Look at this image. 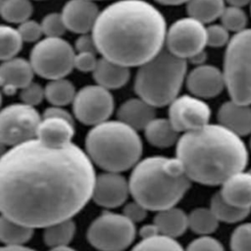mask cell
I'll return each mask as SVG.
<instances>
[{
	"label": "cell",
	"instance_id": "6da1fadb",
	"mask_svg": "<svg viewBox=\"0 0 251 251\" xmlns=\"http://www.w3.org/2000/svg\"><path fill=\"white\" fill-rule=\"evenodd\" d=\"M95 178L94 165L76 144L25 141L0 159V213L30 228L72 219L91 199Z\"/></svg>",
	"mask_w": 251,
	"mask_h": 251
},
{
	"label": "cell",
	"instance_id": "7a4b0ae2",
	"mask_svg": "<svg viewBox=\"0 0 251 251\" xmlns=\"http://www.w3.org/2000/svg\"><path fill=\"white\" fill-rule=\"evenodd\" d=\"M163 14L144 0H119L100 11L91 30L97 52L109 61L139 67L164 49Z\"/></svg>",
	"mask_w": 251,
	"mask_h": 251
},
{
	"label": "cell",
	"instance_id": "3957f363",
	"mask_svg": "<svg viewBox=\"0 0 251 251\" xmlns=\"http://www.w3.org/2000/svg\"><path fill=\"white\" fill-rule=\"evenodd\" d=\"M176 158L191 181L221 185L244 171L249 152L240 136L219 124H208L179 136Z\"/></svg>",
	"mask_w": 251,
	"mask_h": 251
},
{
	"label": "cell",
	"instance_id": "277c9868",
	"mask_svg": "<svg viewBox=\"0 0 251 251\" xmlns=\"http://www.w3.org/2000/svg\"><path fill=\"white\" fill-rule=\"evenodd\" d=\"M191 182L177 158L150 156L131 169L129 194L148 211L159 212L176 206Z\"/></svg>",
	"mask_w": 251,
	"mask_h": 251
},
{
	"label": "cell",
	"instance_id": "5b68a950",
	"mask_svg": "<svg viewBox=\"0 0 251 251\" xmlns=\"http://www.w3.org/2000/svg\"><path fill=\"white\" fill-rule=\"evenodd\" d=\"M84 151L104 172L123 173L141 160L143 143L137 130L119 120H108L87 132Z\"/></svg>",
	"mask_w": 251,
	"mask_h": 251
},
{
	"label": "cell",
	"instance_id": "8992f818",
	"mask_svg": "<svg viewBox=\"0 0 251 251\" xmlns=\"http://www.w3.org/2000/svg\"><path fill=\"white\" fill-rule=\"evenodd\" d=\"M187 61L163 49L154 58L138 67L134 91L154 108L169 105L178 96L185 80Z\"/></svg>",
	"mask_w": 251,
	"mask_h": 251
},
{
	"label": "cell",
	"instance_id": "52a82bcc",
	"mask_svg": "<svg viewBox=\"0 0 251 251\" xmlns=\"http://www.w3.org/2000/svg\"><path fill=\"white\" fill-rule=\"evenodd\" d=\"M223 75L230 100L251 105V28L229 39L224 56Z\"/></svg>",
	"mask_w": 251,
	"mask_h": 251
},
{
	"label": "cell",
	"instance_id": "ba28073f",
	"mask_svg": "<svg viewBox=\"0 0 251 251\" xmlns=\"http://www.w3.org/2000/svg\"><path fill=\"white\" fill-rule=\"evenodd\" d=\"M74 47L62 37H44L37 41L29 54L34 74L52 80L66 77L74 69Z\"/></svg>",
	"mask_w": 251,
	"mask_h": 251
},
{
	"label": "cell",
	"instance_id": "9c48e42d",
	"mask_svg": "<svg viewBox=\"0 0 251 251\" xmlns=\"http://www.w3.org/2000/svg\"><path fill=\"white\" fill-rule=\"evenodd\" d=\"M136 236L135 224L123 214L104 211L88 226V242L100 251H124Z\"/></svg>",
	"mask_w": 251,
	"mask_h": 251
},
{
	"label": "cell",
	"instance_id": "30bf717a",
	"mask_svg": "<svg viewBox=\"0 0 251 251\" xmlns=\"http://www.w3.org/2000/svg\"><path fill=\"white\" fill-rule=\"evenodd\" d=\"M41 116L35 107L13 103L0 110V141L13 147L34 139Z\"/></svg>",
	"mask_w": 251,
	"mask_h": 251
},
{
	"label": "cell",
	"instance_id": "8fae6325",
	"mask_svg": "<svg viewBox=\"0 0 251 251\" xmlns=\"http://www.w3.org/2000/svg\"><path fill=\"white\" fill-rule=\"evenodd\" d=\"M75 118L85 126H96L109 120L115 109V100L110 90L89 84L76 91L72 102Z\"/></svg>",
	"mask_w": 251,
	"mask_h": 251
},
{
	"label": "cell",
	"instance_id": "7c38bea8",
	"mask_svg": "<svg viewBox=\"0 0 251 251\" xmlns=\"http://www.w3.org/2000/svg\"><path fill=\"white\" fill-rule=\"evenodd\" d=\"M165 45L171 54L188 60L207 46L206 26L190 17L178 19L167 29Z\"/></svg>",
	"mask_w": 251,
	"mask_h": 251
},
{
	"label": "cell",
	"instance_id": "4fadbf2b",
	"mask_svg": "<svg viewBox=\"0 0 251 251\" xmlns=\"http://www.w3.org/2000/svg\"><path fill=\"white\" fill-rule=\"evenodd\" d=\"M169 121L179 133L198 129L211 119V108L203 100L191 94L180 95L169 104Z\"/></svg>",
	"mask_w": 251,
	"mask_h": 251
},
{
	"label": "cell",
	"instance_id": "5bb4252c",
	"mask_svg": "<svg viewBox=\"0 0 251 251\" xmlns=\"http://www.w3.org/2000/svg\"><path fill=\"white\" fill-rule=\"evenodd\" d=\"M129 195L128 179L122 173L103 172L96 175L91 199L98 206L118 208L126 202Z\"/></svg>",
	"mask_w": 251,
	"mask_h": 251
},
{
	"label": "cell",
	"instance_id": "9a60e30c",
	"mask_svg": "<svg viewBox=\"0 0 251 251\" xmlns=\"http://www.w3.org/2000/svg\"><path fill=\"white\" fill-rule=\"evenodd\" d=\"M191 95L200 99L218 96L225 88L223 72L213 65L196 66L185 77Z\"/></svg>",
	"mask_w": 251,
	"mask_h": 251
},
{
	"label": "cell",
	"instance_id": "2e32d148",
	"mask_svg": "<svg viewBox=\"0 0 251 251\" xmlns=\"http://www.w3.org/2000/svg\"><path fill=\"white\" fill-rule=\"evenodd\" d=\"M100 11L92 0H69L65 3L61 16L67 30L74 33H89Z\"/></svg>",
	"mask_w": 251,
	"mask_h": 251
},
{
	"label": "cell",
	"instance_id": "e0dca14e",
	"mask_svg": "<svg viewBox=\"0 0 251 251\" xmlns=\"http://www.w3.org/2000/svg\"><path fill=\"white\" fill-rule=\"evenodd\" d=\"M34 72L28 60L14 57L0 64V89L8 95L15 94L30 83Z\"/></svg>",
	"mask_w": 251,
	"mask_h": 251
},
{
	"label": "cell",
	"instance_id": "ac0fdd59",
	"mask_svg": "<svg viewBox=\"0 0 251 251\" xmlns=\"http://www.w3.org/2000/svg\"><path fill=\"white\" fill-rule=\"evenodd\" d=\"M74 135L73 121L56 117H41L35 138L45 145L60 147L71 143Z\"/></svg>",
	"mask_w": 251,
	"mask_h": 251
},
{
	"label": "cell",
	"instance_id": "d6986e66",
	"mask_svg": "<svg viewBox=\"0 0 251 251\" xmlns=\"http://www.w3.org/2000/svg\"><path fill=\"white\" fill-rule=\"evenodd\" d=\"M217 119L219 125L240 137L251 133V105L226 101L219 108Z\"/></svg>",
	"mask_w": 251,
	"mask_h": 251
},
{
	"label": "cell",
	"instance_id": "ffe728a7",
	"mask_svg": "<svg viewBox=\"0 0 251 251\" xmlns=\"http://www.w3.org/2000/svg\"><path fill=\"white\" fill-rule=\"evenodd\" d=\"M219 193L230 205L251 210V172L241 171L232 175L221 184Z\"/></svg>",
	"mask_w": 251,
	"mask_h": 251
},
{
	"label": "cell",
	"instance_id": "44dd1931",
	"mask_svg": "<svg viewBox=\"0 0 251 251\" xmlns=\"http://www.w3.org/2000/svg\"><path fill=\"white\" fill-rule=\"evenodd\" d=\"M118 120L135 130H141L156 118L153 106L139 97L126 100L117 111Z\"/></svg>",
	"mask_w": 251,
	"mask_h": 251
},
{
	"label": "cell",
	"instance_id": "7402d4cb",
	"mask_svg": "<svg viewBox=\"0 0 251 251\" xmlns=\"http://www.w3.org/2000/svg\"><path fill=\"white\" fill-rule=\"evenodd\" d=\"M92 75L96 84L111 90L126 85L130 77V72L126 67L101 57L98 59Z\"/></svg>",
	"mask_w": 251,
	"mask_h": 251
},
{
	"label": "cell",
	"instance_id": "603a6c76",
	"mask_svg": "<svg viewBox=\"0 0 251 251\" xmlns=\"http://www.w3.org/2000/svg\"><path fill=\"white\" fill-rule=\"evenodd\" d=\"M153 224L158 228L159 234L176 238L188 228V218L183 210L174 206L156 212Z\"/></svg>",
	"mask_w": 251,
	"mask_h": 251
},
{
	"label": "cell",
	"instance_id": "cb8c5ba5",
	"mask_svg": "<svg viewBox=\"0 0 251 251\" xmlns=\"http://www.w3.org/2000/svg\"><path fill=\"white\" fill-rule=\"evenodd\" d=\"M143 130L147 142L157 148H168L176 145L180 136L169 119L166 118L153 119Z\"/></svg>",
	"mask_w": 251,
	"mask_h": 251
},
{
	"label": "cell",
	"instance_id": "d4e9b609",
	"mask_svg": "<svg viewBox=\"0 0 251 251\" xmlns=\"http://www.w3.org/2000/svg\"><path fill=\"white\" fill-rule=\"evenodd\" d=\"M225 7V0H188L186 11L188 17L205 25L220 18Z\"/></svg>",
	"mask_w": 251,
	"mask_h": 251
},
{
	"label": "cell",
	"instance_id": "484cf974",
	"mask_svg": "<svg viewBox=\"0 0 251 251\" xmlns=\"http://www.w3.org/2000/svg\"><path fill=\"white\" fill-rule=\"evenodd\" d=\"M76 90L74 83L66 78H57L49 80L44 87L45 99L51 106L64 107L73 102Z\"/></svg>",
	"mask_w": 251,
	"mask_h": 251
},
{
	"label": "cell",
	"instance_id": "4316f807",
	"mask_svg": "<svg viewBox=\"0 0 251 251\" xmlns=\"http://www.w3.org/2000/svg\"><path fill=\"white\" fill-rule=\"evenodd\" d=\"M32 234L33 228L0 215V241L5 245L25 244L32 237Z\"/></svg>",
	"mask_w": 251,
	"mask_h": 251
},
{
	"label": "cell",
	"instance_id": "83f0119b",
	"mask_svg": "<svg viewBox=\"0 0 251 251\" xmlns=\"http://www.w3.org/2000/svg\"><path fill=\"white\" fill-rule=\"evenodd\" d=\"M209 208L212 210L219 222L227 224L241 222L245 220L251 213V210L249 209H241L230 205L223 199L219 191L212 196Z\"/></svg>",
	"mask_w": 251,
	"mask_h": 251
},
{
	"label": "cell",
	"instance_id": "f1b7e54d",
	"mask_svg": "<svg viewBox=\"0 0 251 251\" xmlns=\"http://www.w3.org/2000/svg\"><path fill=\"white\" fill-rule=\"evenodd\" d=\"M75 233V224L72 219L64 220L44 227L43 239L46 245L52 247L68 245Z\"/></svg>",
	"mask_w": 251,
	"mask_h": 251
},
{
	"label": "cell",
	"instance_id": "f546056e",
	"mask_svg": "<svg viewBox=\"0 0 251 251\" xmlns=\"http://www.w3.org/2000/svg\"><path fill=\"white\" fill-rule=\"evenodd\" d=\"M188 228L200 235H210L219 226V221L210 208L199 207L192 210L188 215Z\"/></svg>",
	"mask_w": 251,
	"mask_h": 251
},
{
	"label": "cell",
	"instance_id": "4dcf8cb0",
	"mask_svg": "<svg viewBox=\"0 0 251 251\" xmlns=\"http://www.w3.org/2000/svg\"><path fill=\"white\" fill-rule=\"evenodd\" d=\"M33 7L30 0H1L0 17L8 23L21 24L32 15Z\"/></svg>",
	"mask_w": 251,
	"mask_h": 251
},
{
	"label": "cell",
	"instance_id": "1f68e13d",
	"mask_svg": "<svg viewBox=\"0 0 251 251\" xmlns=\"http://www.w3.org/2000/svg\"><path fill=\"white\" fill-rule=\"evenodd\" d=\"M23 40L17 28L0 25V61H7L17 57L23 46Z\"/></svg>",
	"mask_w": 251,
	"mask_h": 251
},
{
	"label": "cell",
	"instance_id": "d6a6232c",
	"mask_svg": "<svg viewBox=\"0 0 251 251\" xmlns=\"http://www.w3.org/2000/svg\"><path fill=\"white\" fill-rule=\"evenodd\" d=\"M130 251H184V248L176 238L157 234L141 238Z\"/></svg>",
	"mask_w": 251,
	"mask_h": 251
},
{
	"label": "cell",
	"instance_id": "836d02e7",
	"mask_svg": "<svg viewBox=\"0 0 251 251\" xmlns=\"http://www.w3.org/2000/svg\"><path fill=\"white\" fill-rule=\"evenodd\" d=\"M220 19L221 25L224 27L235 33L244 30L248 22L247 15L242 8L234 6L225 7Z\"/></svg>",
	"mask_w": 251,
	"mask_h": 251
},
{
	"label": "cell",
	"instance_id": "e575fe53",
	"mask_svg": "<svg viewBox=\"0 0 251 251\" xmlns=\"http://www.w3.org/2000/svg\"><path fill=\"white\" fill-rule=\"evenodd\" d=\"M231 251H251V222L236 226L229 239Z\"/></svg>",
	"mask_w": 251,
	"mask_h": 251
},
{
	"label": "cell",
	"instance_id": "d590c367",
	"mask_svg": "<svg viewBox=\"0 0 251 251\" xmlns=\"http://www.w3.org/2000/svg\"><path fill=\"white\" fill-rule=\"evenodd\" d=\"M42 32L46 37H61L67 30L61 13H49L40 23Z\"/></svg>",
	"mask_w": 251,
	"mask_h": 251
},
{
	"label": "cell",
	"instance_id": "8d00e7d4",
	"mask_svg": "<svg viewBox=\"0 0 251 251\" xmlns=\"http://www.w3.org/2000/svg\"><path fill=\"white\" fill-rule=\"evenodd\" d=\"M207 46L223 47L229 42V31L222 25H210L206 27Z\"/></svg>",
	"mask_w": 251,
	"mask_h": 251
},
{
	"label": "cell",
	"instance_id": "74e56055",
	"mask_svg": "<svg viewBox=\"0 0 251 251\" xmlns=\"http://www.w3.org/2000/svg\"><path fill=\"white\" fill-rule=\"evenodd\" d=\"M23 42H37L40 40L43 32L41 28L40 23L28 19L19 25V27L17 28Z\"/></svg>",
	"mask_w": 251,
	"mask_h": 251
},
{
	"label": "cell",
	"instance_id": "f35d334b",
	"mask_svg": "<svg viewBox=\"0 0 251 251\" xmlns=\"http://www.w3.org/2000/svg\"><path fill=\"white\" fill-rule=\"evenodd\" d=\"M20 98L22 103L35 107L36 105L40 104L45 98L44 87L36 82L31 81L20 90Z\"/></svg>",
	"mask_w": 251,
	"mask_h": 251
},
{
	"label": "cell",
	"instance_id": "ab89813d",
	"mask_svg": "<svg viewBox=\"0 0 251 251\" xmlns=\"http://www.w3.org/2000/svg\"><path fill=\"white\" fill-rule=\"evenodd\" d=\"M184 251H226L223 244L211 235H200L193 239Z\"/></svg>",
	"mask_w": 251,
	"mask_h": 251
},
{
	"label": "cell",
	"instance_id": "60d3db41",
	"mask_svg": "<svg viewBox=\"0 0 251 251\" xmlns=\"http://www.w3.org/2000/svg\"><path fill=\"white\" fill-rule=\"evenodd\" d=\"M98 58L94 53H75L74 59V69L82 73H92L96 67Z\"/></svg>",
	"mask_w": 251,
	"mask_h": 251
},
{
	"label": "cell",
	"instance_id": "b9f144b4",
	"mask_svg": "<svg viewBox=\"0 0 251 251\" xmlns=\"http://www.w3.org/2000/svg\"><path fill=\"white\" fill-rule=\"evenodd\" d=\"M147 213L148 210L135 200L126 202L123 209V215L126 217L129 221H131L133 224L142 222L147 217Z\"/></svg>",
	"mask_w": 251,
	"mask_h": 251
},
{
	"label": "cell",
	"instance_id": "7bdbcfd3",
	"mask_svg": "<svg viewBox=\"0 0 251 251\" xmlns=\"http://www.w3.org/2000/svg\"><path fill=\"white\" fill-rule=\"evenodd\" d=\"M74 49L77 53H82V52H88V53H94V54L98 53L91 33L79 34L75 41Z\"/></svg>",
	"mask_w": 251,
	"mask_h": 251
},
{
	"label": "cell",
	"instance_id": "ee69618b",
	"mask_svg": "<svg viewBox=\"0 0 251 251\" xmlns=\"http://www.w3.org/2000/svg\"><path fill=\"white\" fill-rule=\"evenodd\" d=\"M42 117H56V118H63V119H67L70 121L74 122L73 116L64 108V107H60V106H49L47 107L43 114Z\"/></svg>",
	"mask_w": 251,
	"mask_h": 251
},
{
	"label": "cell",
	"instance_id": "f6af8a7d",
	"mask_svg": "<svg viewBox=\"0 0 251 251\" xmlns=\"http://www.w3.org/2000/svg\"><path fill=\"white\" fill-rule=\"evenodd\" d=\"M138 233L141 238H148V237L159 234V231H158V228L156 227V226L152 223V224H147V225L142 226L139 228Z\"/></svg>",
	"mask_w": 251,
	"mask_h": 251
},
{
	"label": "cell",
	"instance_id": "bcb514c9",
	"mask_svg": "<svg viewBox=\"0 0 251 251\" xmlns=\"http://www.w3.org/2000/svg\"><path fill=\"white\" fill-rule=\"evenodd\" d=\"M0 251H36L30 247L25 246L24 244L20 245H4L0 246Z\"/></svg>",
	"mask_w": 251,
	"mask_h": 251
},
{
	"label": "cell",
	"instance_id": "7dc6e473",
	"mask_svg": "<svg viewBox=\"0 0 251 251\" xmlns=\"http://www.w3.org/2000/svg\"><path fill=\"white\" fill-rule=\"evenodd\" d=\"M206 57H207V54H206L205 50H203V51H201V52L195 54L194 56H192V57L189 58L188 60H189L190 63L194 64L195 67H196V66L203 65V63H204L205 60H206Z\"/></svg>",
	"mask_w": 251,
	"mask_h": 251
},
{
	"label": "cell",
	"instance_id": "c3c4849f",
	"mask_svg": "<svg viewBox=\"0 0 251 251\" xmlns=\"http://www.w3.org/2000/svg\"><path fill=\"white\" fill-rule=\"evenodd\" d=\"M154 1L167 6H177V5H181L183 3L188 2V0H154Z\"/></svg>",
	"mask_w": 251,
	"mask_h": 251
},
{
	"label": "cell",
	"instance_id": "681fc988",
	"mask_svg": "<svg viewBox=\"0 0 251 251\" xmlns=\"http://www.w3.org/2000/svg\"><path fill=\"white\" fill-rule=\"evenodd\" d=\"M228 4V6H234L242 8L243 6L251 3V0H225Z\"/></svg>",
	"mask_w": 251,
	"mask_h": 251
},
{
	"label": "cell",
	"instance_id": "f907efd6",
	"mask_svg": "<svg viewBox=\"0 0 251 251\" xmlns=\"http://www.w3.org/2000/svg\"><path fill=\"white\" fill-rule=\"evenodd\" d=\"M49 251H76L73 247H70L69 245H60L56 247H52Z\"/></svg>",
	"mask_w": 251,
	"mask_h": 251
},
{
	"label": "cell",
	"instance_id": "816d5d0a",
	"mask_svg": "<svg viewBox=\"0 0 251 251\" xmlns=\"http://www.w3.org/2000/svg\"><path fill=\"white\" fill-rule=\"evenodd\" d=\"M7 145H5L2 141H0V159L4 156V154L7 152Z\"/></svg>",
	"mask_w": 251,
	"mask_h": 251
},
{
	"label": "cell",
	"instance_id": "f5cc1de1",
	"mask_svg": "<svg viewBox=\"0 0 251 251\" xmlns=\"http://www.w3.org/2000/svg\"><path fill=\"white\" fill-rule=\"evenodd\" d=\"M1 103H2V91L0 89V106H1Z\"/></svg>",
	"mask_w": 251,
	"mask_h": 251
},
{
	"label": "cell",
	"instance_id": "db71d44e",
	"mask_svg": "<svg viewBox=\"0 0 251 251\" xmlns=\"http://www.w3.org/2000/svg\"><path fill=\"white\" fill-rule=\"evenodd\" d=\"M249 147H250V150H251V138H250V142H249Z\"/></svg>",
	"mask_w": 251,
	"mask_h": 251
},
{
	"label": "cell",
	"instance_id": "11a10c76",
	"mask_svg": "<svg viewBox=\"0 0 251 251\" xmlns=\"http://www.w3.org/2000/svg\"><path fill=\"white\" fill-rule=\"evenodd\" d=\"M250 12H251V7H250Z\"/></svg>",
	"mask_w": 251,
	"mask_h": 251
},
{
	"label": "cell",
	"instance_id": "9f6ffc18",
	"mask_svg": "<svg viewBox=\"0 0 251 251\" xmlns=\"http://www.w3.org/2000/svg\"><path fill=\"white\" fill-rule=\"evenodd\" d=\"M249 171H250V172H251V169H250V170H249Z\"/></svg>",
	"mask_w": 251,
	"mask_h": 251
},
{
	"label": "cell",
	"instance_id": "6f0895ef",
	"mask_svg": "<svg viewBox=\"0 0 251 251\" xmlns=\"http://www.w3.org/2000/svg\"><path fill=\"white\" fill-rule=\"evenodd\" d=\"M92 1H95V0H92Z\"/></svg>",
	"mask_w": 251,
	"mask_h": 251
},
{
	"label": "cell",
	"instance_id": "680465c9",
	"mask_svg": "<svg viewBox=\"0 0 251 251\" xmlns=\"http://www.w3.org/2000/svg\"><path fill=\"white\" fill-rule=\"evenodd\" d=\"M0 1H1V0H0Z\"/></svg>",
	"mask_w": 251,
	"mask_h": 251
}]
</instances>
